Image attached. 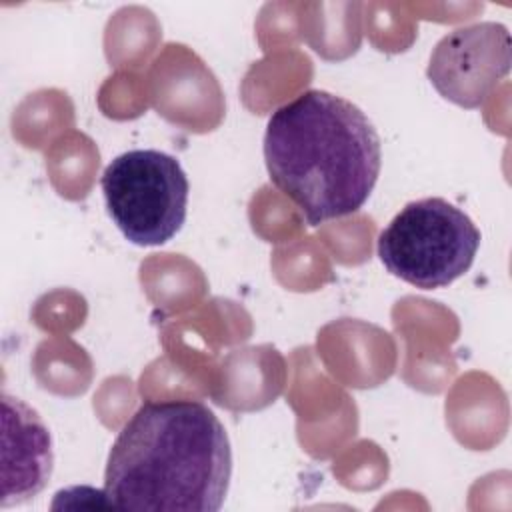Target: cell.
I'll list each match as a JSON object with an SVG mask.
<instances>
[{"instance_id": "cell-6", "label": "cell", "mask_w": 512, "mask_h": 512, "mask_svg": "<svg viewBox=\"0 0 512 512\" xmlns=\"http://www.w3.org/2000/svg\"><path fill=\"white\" fill-rule=\"evenodd\" d=\"M54 468L52 436L40 414L24 400L2 394V508L38 496Z\"/></svg>"}, {"instance_id": "cell-4", "label": "cell", "mask_w": 512, "mask_h": 512, "mask_svg": "<svg viewBox=\"0 0 512 512\" xmlns=\"http://www.w3.org/2000/svg\"><path fill=\"white\" fill-rule=\"evenodd\" d=\"M100 186L112 222L136 246L166 244L186 220L188 176L166 152L138 148L116 156Z\"/></svg>"}, {"instance_id": "cell-5", "label": "cell", "mask_w": 512, "mask_h": 512, "mask_svg": "<svg viewBox=\"0 0 512 512\" xmlns=\"http://www.w3.org/2000/svg\"><path fill=\"white\" fill-rule=\"evenodd\" d=\"M510 64L508 28L500 22H480L440 38L426 74L440 96L472 110L492 94Z\"/></svg>"}, {"instance_id": "cell-2", "label": "cell", "mask_w": 512, "mask_h": 512, "mask_svg": "<svg viewBox=\"0 0 512 512\" xmlns=\"http://www.w3.org/2000/svg\"><path fill=\"white\" fill-rule=\"evenodd\" d=\"M264 162L270 182L310 226H320L366 204L382 148L356 104L326 90H306L268 118Z\"/></svg>"}, {"instance_id": "cell-3", "label": "cell", "mask_w": 512, "mask_h": 512, "mask_svg": "<svg viewBox=\"0 0 512 512\" xmlns=\"http://www.w3.org/2000/svg\"><path fill=\"white\" fill-rule=\"evenodd\" d=\"M478 246L472 218L438 196L408 202L378 236L386 270L422 290L444 288L468 272Z\"/></svg>"}, {"instance_id": "cell-1", "label": "cell", "mask_w": 512, "mask_h": 512, "mask_svg": "<svg viewBox=\"0 0 512 512\" xmlns=\"http://www.w3.org/2000/svg\"><path fill=\"white\" fill-rule=\"evenodd\" d=\"M230 476L232 450L218 416L198 400H154L118 432L104 496L120 510L216 512Z\"/></svg>"}]
</instances>
